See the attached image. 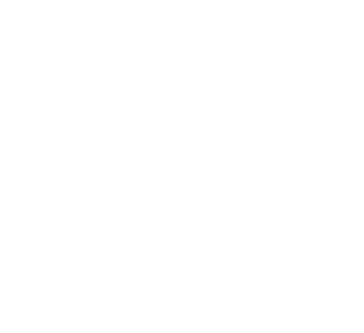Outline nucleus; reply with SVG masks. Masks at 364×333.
<instances>
[]
</instances>
